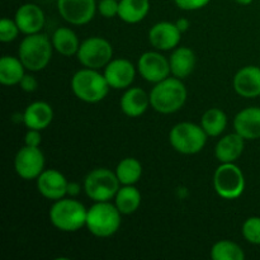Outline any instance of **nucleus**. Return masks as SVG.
<instances>
[{
  "label": "nucleus",
  "mask_w": 260,
  "mask_h": 260,
  "mask_svg": "<svg viewBox=\"0 0 260 260\" xmlns=\"http://www.w3.org/2000/svg\"><path fill=\"white\" fill-rule=\"evenodd\" d=\"M25 66L19 57L3 56L0 60V83L5 86L19 85L25 75Z\"/></svg>",
  "instance_id": "23"
},
{
  "label": "nucleus",
  "mask_w": 260,
  "mask_h": 260,
  "mask_svg": "<svg viewBox=\"0 0 260 260\" xmlns=\"http://www.w3.org/2000/svg\"><path fill=\"white\" fill-rule=\"evenodd\" d=\"M175 24H177V27L179 28V30L182 33L187 32V30L189 29V27H190V23H189V20L187 19V18H180V19H178L177 22H175Z\"/></svg>",
  "instance_id": "37"
},
{
  "label": "nucleus",
  "mask_w": 260,
  "mask_h": 260,
  "mask_svg": "<svg viewBox=\"0 0 260 260\" xmlns=\"http://www.w3.org/2000/svg\"><path fill=\"white\" fill-rule=\"evenodd\" d=\"M150 12V0H119L118 17L128 24L144 20Z\"/></svg>",
  "instance_id": "25"
},
{
  "label": "nucleus",
  "mask_w": 260,
  "mask_h": 260,
  "mask_svg": "<svg viewBox=\"0 0 260 260\" xmlns=\"http://www.w3.org/2000/svg\"><path fill=\"white\" fill-rule=\"evenodd\" d=\"M53 119V109L48 103L37 101L30 103L23 113V122L28 129L47 128Z\"/></svg>",
  "instance_id": "20"
},
{
  "label": "nucleus",
  "mask_w": 260,
  "mask_h": 260,
  "mask_svg": "<svg viewBox=\"0 0 260 260\" xmlns=\"http://www.w3.org/2000/svg\"><path fill=\"white\" fill-rule=\"evenodd\" d=\"M211 259L213 260H244L245 253L239 244L230 240H220L211 248Z\"/></svg>",
  "instance_id": "29"
},
{
  "label": "nucleus",
  "mask_w": 260,
  "mask_h": 260,
  "mask_svg": "<svg viewBox=\"0 0 260 260\" xmlns=\"http://www.w3.org/2000/svg\"><path fill=\"white\" fill-rule=\"evenodd\" d=\"M211 0H174L177 7L182 10L193 12V10H200L210 4Z\"/></svg>",
  "instance_id": "33"
},
{
  "label": "nucleus",
  "mask_w": 260,
  "mask_h": 260,
  "mask_svg": "<svg viewBox=\"0 0 260 260\" xmlns=\"http://www.w3.org/2000/svg\"><path fill=\"white\" fill-rule=\"evenodd\" d=\"M15 23L19 27L20 33L28 36L40 33L45 27L46 17L41 7L33 3H25L20 5L14 15Z\"/></svg>",
  "instance_id": "16"
},
{
  "label": "nucleus",
  "mask_w": 260,
  "mask_h": 260,
  "mask_svg": "<svg viewBox=\"0 0 260 260\" xmlns=\"http://www.w3.org/2000/svg\"><path fill=\"white\" fill-rule=\"evenodd\" d=\"M81 190V187L78 184V183L75 182H71L69 183L68 185V196H70V197H76V196L80 193Z\"/></svg>",
  "instance_id": "36"
},
{
  "label": "nucleus",
  "mask_w": 260,
  "mask_h": 260,
  "mask_svg": "<svg viewBox=\"0 0 260 260\" xmlns=\"http://www.w3.org/2000/svg\"><path fill=\"white\" fill-rule=\"evenodd\" d=\"M234 90L243 98L260 96V68L248 65L241 68L235 74L233 80Z\"/></svg>",
  "instance_id": "17"
},
{
  "label": "nucleus",
  "mask_w": 260,
  "mask_h": 260,
  "mask_svg": "<svg viewBox=\"0 0 260 260\" xmlns=\"http://www.w3.org/2000/svg\"><path fill=\"white\" fill-rule=\"evenodd\" d=\"M42 142V135L40 129H28L24 136V145L33 147H40Z\"/></svg>",
  "instance_id": "35"
},
{
  "label": "nucleus",
  "mask_w": 260,
  "mask_h": 260,
  "mask_svg": "<svg viewBox=\"0 0 260 260\" xmlns=\"http://www.w3.org/2000/svg\"><path fill=\"white\" fill-rule=\"evenodd\" d=\"M45 155L40 147L24 146L18 150L14 157V170L22 179H37L45 170Z\"/></svg>",
  "instance_id": "10"
},
{
  "label": "nucleus",
  "mask_w": 260,
  "mask_h": 260,
  "mask_svg": "<svg viewBox=\"0 0 260 260\" xmlns=\"http://www.w3.org/2000/svg\"><path fill=\"white\" fill-rule=\"evenodd\" d=\"M234 128L245 140L260 139V107H248L234 118Z\"/></svg>",
  "instance_id": "19"
},
{
  "label": "nucleus",
  "mask_w": 260,
  "mask_h": 260,
  "mask_svg": "<svg viewBox=\"0 0 260 260\" xmlns=\"http://www.w3.org/2000/svg\"><path fill=\"white\" fill-rule=\"evenodd\" d=\"M37 189L42 197L57 201L68 196L69 182L65 175L56 169H45L36 179Z\"/></svg>",
  "instance_id": "14"
},
{
  "label": "nucleus",
  "mask_w": 260,
  "mask_h": 260,
  "mask_svg": "<svg viewBox=\"0 0 260 260\" xmlns=\"http://www.w3.org/2000/svg\"><path fill=\"white\" fill-rule=\"evenodd\" d=\"M121 183L117 178L116 172L108 168H96L84 179V190L86 196L94 202H107L114 198L118 192Z\"/></svg>",
  "instance_id": "7"
},
{
  "label": "nucleus",
  "mask_w": 260,
  "mask_h": 260,
  "mask_svg": "<svg viewBox=\"0 0 260 260\" xmlns=\"http://www.w3.org/2000/svg\"><path fill=\"white\" fill-rule=\"evenodd\" d=\"M76 57L84 68L99 70L111 62L113 57V47L106 38L94 36L80 43Z\"/></svg>",
  "instance_id": "9"
},
{
  "label": "nucleus",
  "mask_w": 260,
  "mask_h": 260,
  "mask_svg": "<svg viewBox=\"0 0 260 260\" xmlns=\"http://www.w3.org/2000/svg\"><path fill=\"white\" fill-rule=\"evenodd\" d=\"M119 0H101L98 3V12L102 17L111 19L113 17H118Z\"/></svg>",
  "instance_id": "32"
},
{
  "label": "nucleus",
  "mask_w": 260,
  "mask_h": 260,
  "mask_svg": "<svg viewBox=\"0 0 260 260\" xmlns=\"http://www.w3.org/2000/svg\"><path fill=\"white\" fill-rule=\"evenodd\" d=\"M137 71L145 80L152 84L160 83L172 74L169 58L157 51H147L142 53L137 61Z\"/></svg>",
  "instance_id": "11"
},
{
  "label": "nucleus",
  "mask_w": 260,
  "mask_h": 260,
  "mask_svg": "<svg viewBox=\"0 0 260 260\" xmlns=\"http://www.w3.org/2000/svg\"><path fill=\"white\" fill-rule=\"evenodd\" d=\"M52 41L43 33L28 35L20 42L18 57L29 71H41L50 63L52 58Z\"/></svg>",
  "instance_id": "4"
},
{
  "label": "nucleus",
  "mask_w": 260,
  "mask_h": 260,
  "mask_svg": "<svg viewBox=\"0 0 260 260\" xmlns=\"http://www.w3.org/2000/svg\"><path fill=\"white\" fill-rule=\"evenodd\" d=\"M20 89L25 93H33V91L37 90L38 88V80L36 79V76H33L32 74H25L23 76V79L19 83Z\"/></svg>",
  "instance_id": "34"
},
{
  "label": "nucleus",
  "mask_w": 260,
  "mask_h": 260,
  "mask_svg": "<svg viewBox=\"0 0 260 260\" xmlns=\"http://www.w3.org/2000/svg\"><path fill=\"white\" fill-rule=\"evenodd\" d=\"M57 10L70 24L84 25L94 18L98 4L95 0H57Z\"/></svg>",
  "instance_id": "12"
},
{
  "label": "nucleus",
  "mask_w": 260,
  "mask_h": 260,
  "mask_svg": "<svg viewBox=\"0 0 260 260\" xmlns=\"http://www.w3.org/2000/svg\"><path fill=\"white\" fill-rule=\"evenodd\" d=\"M109 89L111 86L104 74L95 69L84 68L76 71L71 78V90L84 103H99L108 95Z\"/></svg>",
  "instance_id": "2"
},
{
  "label": "nucleus",
  "mask_w": 260,
  "mask_h": 260,
  "mask_svg": "<svg viewBox=\"0 0 260 260\" xmlns=\"http://www.w3.org/2000/svg\"><path fill=\"white\" fill-rule=\"evenodd\" d=\"M172 75L178 79H185L194 71L196 53L187 46H178L169 57Z\"/></svg>",
  "instance_id": "22"
},
{
  "label": "nucleus",
  "mask_w": 260,
  "mask_h": 260,
  "mask_svg": "<svg viewBox=\"0 0 260 260\" xmlns=\"http://www.w3.org/2000/svg\"><path fill=\"white\" fill-rule=\"evenodd\" d=\"M52 46L60 55L70 57L78 53L79 47H80V41L78 36L71 28L60 27L53 32Z\"/></svg>",
  "instance_id": "24"
},
{
  "label": "nucleus",
  "mask_w": 260,
  "mask_h": 260,
  "mask_svg": "<svg viewBox=\"0 0 260 260\" xmlns=\"http://www.w3.org/2000/svg\"><path fill=\"white\" fill-rule=\"evenodd\" d=\"M245 139L238 132L229 134L218 140L215 147V156L220 162H235L243 155Z\"/></svg>",
  "instance_id": "21"
},
{
  "label": "nucleus",
  "mask_w": 260,
  "mask_h": 260,
  "mask_svg": "<svg viewBox=\"0 0 260 260\" xmlns=\"http://www.w3.org/2000/svg\"><path fill=\"white\" fill-rule=\"evenodd\" d=\"M207 137L202 126L192 122L177 123L169 132L170 145L183 155H194L202 151L207 144Z\"/></svg>",
  "instance_id": "6"
},
{
  "label": "nucleus",
  "mask_w": 260,
  "mask_h": 260,
  "mask_svg": "<svg viewBox=\"0 0 260 260\" xmlns=\"http://www.w3.org/2000/svg\"><path fill=\"white\" fill-rule=\"evenodd\" d=\"M20 29L14 19L3 18L0 20V41L4 43L13 42L19 36Z\"/></svg>",
  "instance_id": "31"
},
{
  "label": "nucleus",
  "mask_w": 260,
  "mask_h": 260,
  "mask_svg": "<svg viewBox=\"0 0 260 260\" xmlns=\"http://www.w3.org/2000/svg\"><path fill=\"white\" fill-rule=\"evenodd\" d=\"M200 124L208 137L221 136L228 126V116L222 109L210 108L203 113Z\"/></svg>",
  "instance_id": "27"
},
{
  "label": "nucleus",
  "mask_w": 260,
  "mask_h": 260,
  "mask_svg": "<svg viewBox=\"0 0 260 260\" xmlns=\"http://www.w3.org/2000/svg\"><path fill=\"white\" fill-rule=\"evenodd\" d=\"M244 239L249 244L253 245H260V217L259 216H251L246 218L241 229Z\"/></svg>",
  "instance_id": "30"
},
{
  "label": "nucleus",
  "mask_w": 260,
  "mask_h": 260,
  "mask_svg": "<svg viewBox=\"0 0 260 260\" xmlns=\"http://www.w3.org/2000/svg\"><path fill=\"white\" fill-rule=\"evenodd\" d=\"M213 188L223 200H236L245 190V177L235 162H221L213 173Z\"/></svg>",
  "instance_id": "8"
},
{
  "label": "nucleus",
  "mask_w": 260,
  "mask_h": 260,
  "mask_svg": "<svg viewBox=\"0 0 260 260\" xmlns=\"http://www.w3.org/2000/svg\"><path fill=\"white\" fill-rule=\"evenodd\" d=\"M147 37L157 51H170L179 46L182 32L175 23L159 22L150 28Z\"/></svg>",
  "instance_id": "15"
},
{
  "label": "nucleus",
  "mask_w": 260,
  "mask_h": 260,
  "mask_svg": "<svg viewBox=\"0 0 260 260\" xmlns=\"http://www.w3.org/2000/svg\"><path fill=\"white\" fill-rule=\"evenodd\" d=\"M137 68L127 58H112L104 68V76L109 86L116 90L127 89L132 85L136 78Z\"/></svg>",
  "instance_id": "13"
},
{
  "label": "nucleus",
  "mask_w": 260,
  "mask_h": 260,
  "mask_svg": "<svg viewBox=\"0 0 260 260\" xmlns=\"http://www.w3.org/2000/svg\"><path fill=\"white\" fill-rule=\"evenodd\" d=\"M122 223V213L116 205L107 202H94L88 208L86 215V229L95 238H109L119 230Z\"/></svg>",
  "instance_id": "5"
},
{
  "label": "nucleus",
  "mask_w": 260,
  "mask_h": 260,
  "mask_svg": "<svg viewBox=\"0 0 260 260\" xmlns=\"http://www.w3.org/2000/svg\"><path fill=\"white\" fill-rule=\"evenodd\" d=\"M141 192L135 185H121L114 196V205L122 215H132L141 206Z\"/></svg>",
  "instance_id": "26"
},
{
  "label": "nucleus",
  "mask_w": 260,
  "mask_h": 260,
  "mask_svg": "<svg viewBox=\"0 0 260 260\" xmlns=\"http://www.w3.org/2000/svg\"><path fill=\"white\" fill-rule=\"evenodd\" d=\"M188 98V91L182 79L175 76L156 83L150 91V104L154 111L161 114H172L180 111Z\"/></svg>",
  "instance_id": "1"
},
{
  "label": "nucleus",
  "mask_w": 260,
  "mask_h": 260,
  "mask_svg": "<svg viewBox=\"0 0 260 260\" xmlns=\"http://www.w3.org/2000/svg\"><path fill=\"white\" fill-rule=\"evenodd\" d=\"M235 2L240 5H250L254 0H235Z\"/></svg>",
  "instance_id": "38"
},
{
  "label": "nucleus",
  "mask_w": 260,
  "mask_h": 260,
  "mask_svg": "<svg viewBox=\"0 0 260 260\" xmlns=\"http://www.w3.org/2000/svg\"><path fill=\"white\" fill-rule=\"evenodd\" d=\"M151 106L150 104V94H147L144 89L139 86H129L122 95L119 101V107L123 112L124 116L129 118H137L142 116L147 108Z\"/></svg>",
  "instance_id": "18"
},
{
  "label": "nucleus",
  "mask_w": 260,
  "mask_h": 260,
  "mask_svg": "<svg viewBox=\"0 0 260 260\" xmlns=\"http://www.w3.org/2000/svg\"><path fill=\"white\" fill-rule=\"evenodd\" d=\"M88 210L74 197L53 201L50 208V221L57 230L62 233H75L86 223Z\"/></svg>",
  "instance_id": "3"
},
{
  "label": "nucleus",
  "mask_w": 260,
  "mask_h": 260,
  "mask_svg": "<svg viewBox=\"0 0 260 260\" xmlns=\"http://www.w3.org/2000/svg\"><path fill=\"white\" fill-rule=\"evenodd\" d=\"M114 172L121 185H135L142 177V164L136 157H124Z\"/></svg>",
  "instance_id": "28"
}]
</instances>
